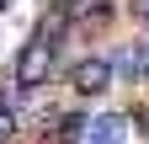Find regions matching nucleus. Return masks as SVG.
I'll return each mask as SVG.
<instances>
[{"mask_svg": "<svg viewBox=\"0 0 149 144\" xmlns=\"http://www.w3.org/2000/svg\"><path fill=\"white\" fill-rule=\"evenodd\" d=\"M117 16H123V0H85V6L74 11V22H80L85 43L96 48L101 38H112V32H117Z\"/></svg>", "mask_w": 149, "mask_h": 144, "instance_id": "obj_4", "label": "nucleus"}, {"mask_svg": "<svg viewBox=\"0 0 149 144\" xmlns=\"http://www.w3.org/2000/svg\"><path fill=\"white\" fill-rule=\"evenodd\" d=\"M123 11H128V22H133L139 38H149V0H123Z\"/></svg>", "mask_w": 149, "mask_h": 144, "instance_id": "obj_6", "label": "nucleus"}, {"mask_svg": "<svg viewBox=\"0 0 149 144\" xmlns=\"http://www.w3.org/2000/svg\"><path fill=\"white\" fill-rule=\"evenodd\" d=\"M112 69H117V85H144L149 80V38H128V43H112Z\"/></svg>", "mask_w": 149, "mask_h": 144, "instance_id": "obj_3", "label": "nucleus"}, {"mask_svg": "<svg viewBox=\"0 0 149 144\" xmlns=\"http://www.w3.org/2000/svg\"><path fill=\"white\" fill-rule=\"evenodd\" d=\"M85 0H43V11H80Z\"/></svg>", "mask_w": 149, "mask_h": 144, "instance_id": "obj_8", "label": "nucleus"}, {"mask_svg": "<svg viewBox=\"0 0 149 144\" xmlns=\"http://www.w3.org/2000/svg\"><path fill=\"white\" fill-rule=\"evenodd\" d=\"M0 16H6V0H0Z\"/></svg>", "mask_w": 149, "mask_h": 144, "instance_id": "obj_9", "label": "nucleus"}, {"mask_svg": "<svg viewBox=\"0 0 149 144\" xmlns=\"http://www.w3.org/2000/svg\"><path fill=\"white\" fill-rule=\"evenodd\" d=\"M11 80L22 85V91H48V85H64V59H59V48H53L43 32H27V43L11 53Z\"/></svg>", "mask_w": 149, "mask_h": 144, "instance_id": "obj_1", "label": "nucleus"}, {"mask_svg": "<svg viewBox=\"0 0 149 144\" xmlns=\"http://www.w3.org/2000/svg\"><path fill=\"white\" fill-rule=\"evenodd\" d=\"M22 139V117L16 112H0V144H16Z\"/></svg>", "mask_w": 149, "mask_h": 144, "instance_id": "obj_7", "label": "nucleus"}, {"mask_svg": "<svg viewBox=\"0 0 149 144\" xmlns=\"http://www.w3.org/2000/svg\"><path fill=\"white\" fill-rule=\"evenodd\" d=\"M64 91L69 101H101L107 91H117V69H112V48H85L80 59L64 69Z\"/></svg>", "mask_w": 149, "mask_h": 144, "instance_id": "obj_2", "label": "nucleus"}, {"mask_svg": "<svg viewBox=\"0 0 149 144\" xmlns=\"http://www.w3.org/2000/svg\"><path fill=\"white\" fill-rule=\"evenodd\" d=\"M85 144H133V117H128V107H101V112H91Z\"/></svg>", "mask_w": 149, "mask_h": 144, "instance_id": "obj_5", "label": "nucleus"}]
</instances>
